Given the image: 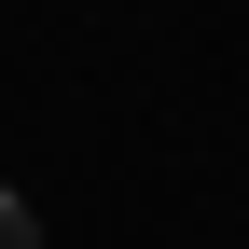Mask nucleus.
I'll return each mask as SVG.
<instances>
[{"instance_id": "f257e3e1", "label": "nucleus", "mask_w": 249, "mask_h": 249, "mask_svg": "<svg viewBox=\"0 0 249 249\" xmlns=\"http://www.w3.org/2000/svg\"><path fill=\"white\" fill-rule=\"evenodd\" d=\"M0 249H42V222H28V194L0 180Z\"/></svg>"}]
</instances>
